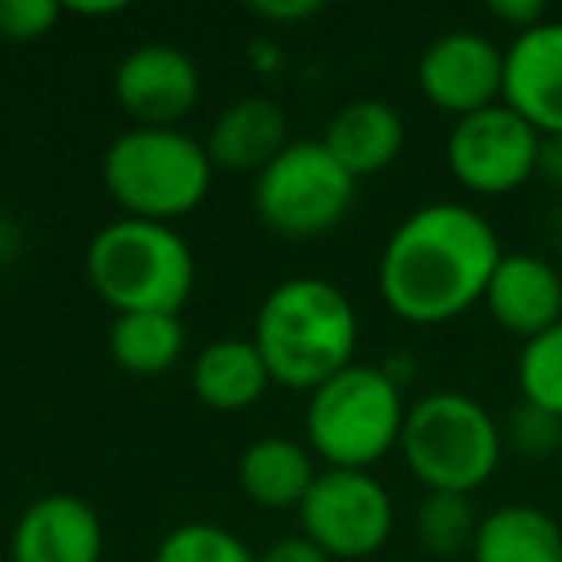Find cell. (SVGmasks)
Returning a JSON list of instances; mask_svg holds the SVG:
<instances>
[{"label":"cell","mask_w":562,"mask_h":562,"mask_svg":"<svg viewBox=\"0 0 562 562\" xmlns=\"http://www.w3.org/2000/svg\"><path fill=\"white\" fill-rule=\"evenodd\" d=\"M316 474V454L308 451V443L290 436H266L255 439L250 447H243L239 467V490L247 493L255 505L262 508H301L305 493L313 490Z\"/></svg>","instance_id":"18"},{"label":"cell","mask_w":562,"mask_h":562,"mask_svg":"<svg viewBox=\"0 0 562 562\" xmlns=\"http://www.w3.org/2000/svg\"><path fill=\"white\" fill-rule=\"evenodd\" d=\"M477 524L482 516L474 513V501L462 493H428L416 508V543L431 559H454L474 547Z\"/></svg>","instance_id":"21"},{"label":"cell","mask_w":562,"mask_h":562,"mask_svg":"<svg viewBox=\"0 0 562 562\" xmlns=\"http://www.w3.org/2000/svg\"><path fill=\"white\" fill-rule=\"evenodd\" d=\"M505 104L539 135H562V20H543L505 47Z\"/></svg>","instance_id":"13"},{"label":"cell","mask_w":562,"mask_h":562,"mask_svg":"<svg viewBox=\"0 0 562 562\" xmlns=\"http://www.w3.org/2000/svg\"><path fill=\"white\" fill-rule=\"evenodd\" d=\"M401 454L428 493L470 497L497 474L501 454H505V431L477 397L439 390L408 405Z\"/></svg>","instance_id":"6"},{"label":"cell","mask_w":562,"mask_h":562,"mask_svg":"<svg viewBox=\"0 0 562 562\" xmlns=\"http://www.w3.org/2000/svg\"><path fill=\"white\" fill-rule=\"evenodd\" d=\"M405 390L382 367L351 362L308 393L305 439L324 470H374L401 447Z\"/></svg>","instance_id":"5"},{"label":"cell","mask_w":562,"mask_h":562,"mask_svg":"<svg viewBox=\"0 0 562 562\" xmlns=\"http://www.w3.org/2000/svg\"><path fill=\"white\" fill-rule=\"evenodd\" d=\"M490 16L497 20V24H505L513 35H520V32H531L536 24H543L547 9H543V0H490Z\"/></svg>","instance_id":"26"},{"label":"cell","mask_w":562,"mask_h":562,"mask_svg":"<svg viewBox=\"0 0 562 562\" xmlns=\"http://www.w3.org/2000/svg\"><path fill=\"white\" fill-rule=\"evenodd\" d=\"M250 12H255L258 20H266V24H301V20L316 16L321 12V0H258V4H250Z\"/></svg>","instance_id":"27"},{"label":"cell","mask_w":562,"mask_h":562,"mask_svg":"<svg viewBox=\"0 0 562 562\" xmlns=\"http://www.w3.org/2000/svg\"><path fill=\"white\" fill-rule=\"evenodd\" d=\"M301 536L331 562H359L378 554L393 536V497L370 470H321L297 508Z\"/></svg>","instance_id":"8"},{"label":"cell","mask_w":562,"mask_h":562,"mask_svg":"<svg viewBox=\"0 0 562 562\" xmlns=\"http://www.w3.org/2000/svg\"><path fill=\"white\" fill-rule=\"evenodd\" d=\"M63 4L55 0H0V40L4 43H35L55 32Z\"/></svg>","instance_id":"25"},{"label":"cell","mask_w":562,"mask_h":562,"mask_svg":"<svg viewBox=\"0 0 562 562\" xmlns=\"http://www.w3.org/2000/svg\"><path fill=\"white\" fill-rule=\"evenodd\" d=\"M482 305L493 324L516 339H536L562 324V273L547 258L528 250H505L490 278Z\"/></svg>","instance_id":"14"},{"label":"cell","mask_w":562,"mask_h":562,"mask_svg":"<svg viewBox=\"0 0 562 562\" xmlns=\"http://www.w3.org/2000/svg\"><path fill=\"white\" fill-rule=\"evenodd\" d=\"M321 143L359 181L397 162L405 150V120L393 104L378 101V97H359L328 120Z\"/></svg>","instance_id":"16"},{"label":"cell","mask_w":562,"mask_h":562,"mask_svg":"<svg viewBox=\"0 0 562 562\" xmlns=\"http://www.w3.org/2000/svg\"><path fill=\"white\" fill-rule=\"evenodd\" d=\"M355 189V178L321 139H293L255 173V216L285 239H313L344 224Z\"/></svg>","instance_id":"7"},{"label":"cell","mask_w":562,"mask_h":562,"mask_svg":"<svg viewBox=\"0 0 562 562\" xmlns=\"http://www.w3.org/2000/svg\"><path fill=\"white\" fill-rule=\"evenodd\" d=\"M501 247L493 224L459 201L408 212L378 258V293L397 321L439 328L482 305Z\"/></svg>","instance_id":"1"},{"label":"cell","mask_w":562,"mask_h":562,"mask_svg":"<svg viewBox=\"0 0 562 562\" xmlns=\"http://www.w3.org/2000/svg\"><path fill=\"white\" fill-rule=\"evenodd\" d=\"M536 178H543L547 186L562 193V135H543V143H539Z\"/></svg>","instance_id":"29"},{"label":"cell","mask_w":562,"mask_h":562,"mask_svg":"<svg viewBox=\"0 0 562 562\" xmlns=\"http://www.w3.org/2000/svg\"><path fill=\"white\" fill-rule=\"evenodd\" d=\"M112 93L132 127H178L201 104V70L173 43H139L120 58Z\"/></svg>","instance_id":"11"},{"label":"cell","mask_w":562,"mask_h":562,"mask_svg":"<svg viewBox=\"0 0 562 562\" xmlns=\"http://www.w3.org/2000/svg\"><path fill=\"white\" fill-rule=\"evenodd\" d=\"M189 385H193V397L212 413H243L258 405L273 382L258 347L250 339L227 336L196 351L189 367Z\"/></svg>","instance_id":"17"},{"label":"cell","mask_w":562,"mask_h":562,"mask_svg":"<svg viewBox=\"0 0 562 562\" xmlns=\"http://www.w3.org/2000/svg\"><path fill=\"white\" fill-rule=\"evenodd\" d=\"M258 562H331V559L308 536H285V539H273L258 554Z\"/></svg>","instance_id":"28"},{"label":"cell","mask_w":562,"mask_h":562,"mask_svg":"<svg viewBox=\"0 0 562 562\" xmlns=\"http://www.w3.org/2000/svg\"><path fill=\"white\" fill-rule=\"evenodd\" d=\"M474 562H562V528L536 505H501L477 524Z\"/></svg>","instance_id":"19"},{"label":"cell","mask_w":562,"mask_h":562,"mask_svg":"<svg viewBox=\"0 0 562 562\" xmlns=\"http://www.w3.org/2000/svg\"><path fill=\"white\" fill-rule=\"evenodd\" d=\"M212 166L201 139L181 127H127L109 143L101 178L132 220L178 224L212 193Z\"/></svg>","instance_id":"4"},{"label":"cell","mask_w":562,"mask_h":562,"mask_svg":"<svg viewBox=\"0 0 562 562\" xmlns=\"http://www.w3.org/2000/svg\"><path fill=\"white\" fill-rule=\"evenodd\" d=\"M516 385H520L524 405H536L562 420V324L520 347Z\"/></svg>","instance_id":"22"},{"label":"cell","mask_w":562,"mask_h":562,"mask_svg":"<svg viewBox=\"0 0 562 562\" xmlns=\"http://www.w3.org/2000/svg\"><path fill=\"white\" fill-rule=\"evenodd\" d=\"M63 12H74V16H81V20H104V16H120L124 4H120V0H109V4H66Z\"/></svg>","instance_id":"30"},{"label":"cell","mask_w":562,"mask_h":562,"mask_svg":"<svg viewBox=\"0 0 562 562\" xmlns=\"http://www.w3.org/2000/svg\"><path fill=\"white\" fill-rule=\"evenodd\" d=\"M155 562H258V554L224 524L189 520L166 531L155 551Z\"/></svg>","instance_id":"23"},{"label":"cell","mask_w":562,"mask_h":562,"mask_svg":"<svg viewBox=\"0 0 562 562\" xmlns=\"http://www.w3.org/2000/svg\"><path fill=\"white\" fill-rule=\"evenodd\" d=\"M273 385L313 393L355 362L359 313L336 281L301 273L278 281L255 313V336Z\"/></svg>","instance_id":"2"},{"label":"cell","mask_w":562,"mask_h":562,"mask_svg":"<svg viewBox=\"0 0 562 562\" xmlns=\"http://www.w3.org/2000/svg\"><path fill=\"white\" fill-rule=\"evenodd\" d=\"M424 101L462 120L505 101V50L482 32H443L416 63Z\"/></svg>","instance_id":"10"},{"label":"cell","mask_w":562,"mask_h":562,"mask_svg":"<svg viewBox=\"0 0 562 562\" xmlns=\"http://www.w3.org/2000/svg\"><path fill=\"white\" fill-rule=\"evenodd\" d=\"M186 351V324L178 313H124L109 328V355L135 378L170 374Z\"/></svg>","instance_id":"20"},{"label":"cell","mask_w":562,"mask_h":562,"mask_svg":"<svg viewBox=\"0 0 562 562\" xmlns=\"http://www.w3.org/2000/svg\"><path fill=\"white\" fill-rule=\"evenodd\" d=\"M543 135L505 101L454 120L447 135V170L467 193L505 196L536 178Z\"/></svg>","instance_id":"9"},{"label":"cell","mask_w":562,"mask_h":562,"mask_svg":"<svg viewBox=\"0 0 562 562\" xmlns=\"http://www.w3.org/2000/svg\"><path fill=\"white\" fill-rule=\"evenodd\" d=\"M290 116L270 97H239L209 127L212 166L227 173H262L281 150L290 147Z\"/></svg>","instance_id":"15"},{"label":"cell","mask_w":562,"mask_h":562,"mask_svg":"<svg viewBox=\"0 0 562 562\" xmlns=\"http://www.w3.org/2000/svg\"><path fill=\"white\" fill-rule=\"evenodd\" d=\"M101 516L74 493H47L32 501L9 539V562H101Z\"/></svg>","instance_id":"12"},{"label":"cell","mask_w":562,"mask_h":562,"mask_svg":"<svg viewBox=\"0 0 562 562\" xmlns=\"http://www.w3.org/2000/svg\"><path fill=\"white\" fill-rule=\"evenodd\" d=\"M86 278L93 293L124 313H178L196 285V258L173 224L120 216L86 247Z\"/></svg>","instance_id":"3"},{"label":"cell","mask_w":562,"mask_h":562,"mask_svg":"<svg viewBox=\"0 0 562 562\" xmlns=\"http://www.w3.org/2000/svg\"><path fill=\"white\" fill-rule=\"evenodd\" d=\"M505 443L513 447L516 454H524V459H547V454L562 451V420L551 413H543V408L536 405H524L513 408V416H508L505 428Z\"/></svg>","instance_id":"24"}]
</instances>
